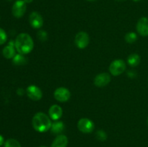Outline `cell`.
Here are the masks:
<instances>
[{
    "mask_svg": "<svg viewBox=\"0 0 148 147\" xmlns=\"http://www.w3.org/2000/svg\"><path fill=\"white\" fill-rule=\"evenodd\" d=\"M14 46L18 53L26 55L33 50L34 48V43L30 35L23 33H20L17 36L14 41Z\"/></svg>",
    "mask_w": 148,
    "mask_h": 147,
    "instance_id": "cell-1",
    "label": "cell"
},
{
    "mask_svg": "<svg viewBox=\"0 0 148 147\" xmlns=\"http://www.w3.org/2000/svg\"><path fill=\"white\" fill-rule=\"evenodd\" d=\"M52 122L50 117L44 112H37L32 119V125L36 131L44 133L51 129Z\"/></svg>",
    "mask_w": 148,
    "mask_h": 147,
    "instance_id": "cell-2",
    "label": "cell"
},
{
    "mask_svg": "<svg viewBox=\"0 0 148 147\" xmlns=\"http://www.w3.org/2000/svg\"><path fill=\"white\" fill-rule=\"evenodd\" d=\"M126 70V63L124 60L116 59L111 62L109 66V71L113 76H119Z\"/></svg>",
    "mask_w": 148,
    "mask_h": 147,
    "instance_id": "cell-3",
    "label": "cell"
},
{
    "mask_svg": "<svg viewBox=\"0 0 148 147\" xmlns=\"http://www.w3.org/2000/svg\"><path fill=\"white\" fill-rule=\"evenodd\" d=\"M27 9V4L24 0H17L14 3L12 8L13 16L16 18H20L25 14Z\"/></svg>",
    "mask_w": 148,
    "mask_h": 147,
    "instance_id": "cell-4",
    "label": "cell"
},
{
    "mask_svg": "<svg viewBox=\"0 0 148 147\" xmlns=\"http://www.w3.org/2000/svg\"><path fill=\"white\" fill-rule=\"evenodd\" d=\"M77 128L79 131L84 133H90L95 128L94 122L89 118H83L79 120L77 122Z\"/></svg>",
    "mask_w": 148,
    "mask_h": 147,
    "instance_id": "cell-5",
    "label": "cell"
},
{
    "mask_svg": "<svg viewBox=\"0 0 148 147\" xmlns=\"http://www.w3.org/2000/svg\"><path fill=\"white\" fill-rule=\"evenodd\" d=\"M75 43L77 47L79 49H84L89 45L90 37L86 32L81 31L75 35Z\"/></svg>",
    "mask_w": 148,
    "mask_h": 147,
    "instance_id": "cell-6",
    "label": "cell"
},
{
    "mask_svg": "<svg viewBox=\"0 0 148 147\" xmlns=\"http://www.w3.org/2000/svg\"><path fill=\"white\" fill-rule=\"evenodd\" d=\"M54 98L60 102H66L71 97V93L68 89L65 87H59L54 91Z\"/></svg>",
    "mask_w": 148,
    "mask_h": 147,
    "instance_id": "cell-7",
    "label": "cell"
},
{
    "mask_svg": "<svg viewBox=\"0 0 148 147\" xmlns=\"http://www.w3.org/2000/svg\"><path fill=\"white\" fill-rule=\"evenodd\" d=\"M26 93L30 99L34 101L40 100L43 97L41 89L36 85H30L26 89Z\"/></svg>",
    "mask_w": 148,
    "mask_h": 147,
    "instance_id": "cell-8",
    "label": "cell"
},
{
    "mask_svg": "<svg viewBox=\"0 0 148 147\" xmlns=\"http://www.w3.org/2000/svg\"><path fill=\"white\" fill-rule=\"evenodd\" d=\"M29 22L35 29H39L43 26V19L41 14L37 12H33L29 16Z\"/></svg>",
    "mask_w": 148,
    "mask_h": 147,
    "instance_id": "cell-9",
    "label": "cell"
},
{
    "mask_svg": "<svg viewBox=\"0 0 148 147\" xmlns=\"http://www.w3.org/2000/svg\"><path fill=\"white\" fill-rule=\"evenodd\" d=\"M111 82V76L108 73H101L94 79V84L98 87H103L108 85Z\"/></svg>",
    "mask_w": 148,
    "mask_h": 147,
    "instance_id": "cell-10",
    "label": "cell"
},
{
    "mask_svg": "<svg viewBox=\"0 0 148 147\" xmlns=\"http://www.w3.org/2000/svg\"><path fill=\"white\" fill-rule=\"evenodd\" d=\"M137 31L141 36H148V18L143 17L138 20L137 23Z\"/></svg>",
    "mask_w": 148,
    "mask_h": 147,
    "instance_id": "cell-11",
    "label": "cell"
},
{
    "mask_svg": "<svg viewBox=\"0 0 148 147\" xmlns=\"http://www.w3.org/2000/svg\"><path fill=\"white\" fill-rule=\"evenodd\" d=\"M49 114L51 119L56 121L62 118V115H63V110L59 105H53L49 108Z\"/></svg>",
    "mask_w": 148,
    "mask_h": 147,
    "instance_id": "cell-12",
    "label": "cell"
},
{
    "mask_svg": "<svg viewBox=\"0 0 148 147\" xmlns=\"http://www.w3.org/2000/svg\"><path fill=\"white\" fill-rule=\"evenodd\" d=\"M15 46H14V42L11 40L9 42L8 45L6 46L5 47L3 48L2 54L4 58L7 59H11L14 57L16 55L15 52Z\"/></svg>",
    "mask_w": 148,
    "mask_h": 147,
    "instance_id": "cell-13",
    "label": "cell"
},
{
    "mask_svg": "<svg viewBox=\"0 0 148 147\" xmlns=\"http://www.w3.org/2000/svg\"><path fill=\"white\" fill-rule=\"evenodd\" d=\"M68 144L67 137L63 134L57 135L51 144V147H66Z\"/></svg>",
    "mask_w": 148,
    "mask_h": 147,
    "instance_id": "cell-14",
    "label": "cell"
},
{
    "mask_svg": "<svg viewBox=\"0 0 148 147\" xmlns=\"http://www.w3.org/2000/svg\"><path fill=\"white\" fill-rule=\"evenodd\" d=\"M64 130V124L62 121L53 122L51 127V131L53 134H60Z\"/></svg>",
    "mask_w": 148,
    "mask_h": 147,
    "instance_id": "cell-15",
    "label": "cell"
},
{
    "mask_svg": "<svg viewBox=\"0 0 148 147\" xmlns=\"http://www.w3.org/2000/svg\"><path fill=\"white\" fill-rule=\"evenodd\" d=\"M127 63L132 67H135L138 66L140 63V57L137 53L130 54L127 58Z\"/></svg>",
    "mask_w": 148,
    "mask_h": 147,
    "instance_id": "cell-16",
    "label": "cell"
},
{
    "mask_svg": "<svg viewBox=\"0 0 148 147\" xmlns=\"http://www.w3.org/2000/svg\"><path fill=\"white\" fill-rule=\"evenodd\" d=\"M12 62L16 66H23V65L27 63V59L24 56V55L18 53V54H16L14 57L13 58Z\"/></svg>",
    "mask_w": 148,
    "mask_h": 147,
    "instance_id": "cell-17",
    "label": "cell"
},
{
    "mask_svg": "<svg viewBox=\"0 0 148 147\" xmlns=\"http://www.w3.org/2000/svg\"><path fill=\"white\" fill-rule=\"evenodd\" d=\"M124 38L128 43H133L137 40V35L134 32H130L125 35Z\"/></svg>",
    "mask_w": 148,
    "mask_h": 147,
    "instance_id": "cell-18",
    "label": "cell"
},
{
    "mask_svg": "<svg viewBox=\"0 0 148 147\" xmlns=\"http://www.w3.org/2000/svg\"><path fill=\"white\" fill-rule=\"evenodd\" d=\"M4 147H21V145L17 140L14 138H10L5 141Z\"/></svg>",
    "mask_w": 148,
    "mask_h": 147,
    "instance_id": "cell-19",
    "label": "cell"
},
{
    "mask_svg": "<svg viewBox=\"0 0 148 147\" xmlns=\"http://www.w3.org/2000/svg\"><path fill=\"white\" fill-rule=\"evenodd\" d=\"M95 135H96V138L101 141H105L107 139L106 133L103 130H99V131H97Z\"/></svg>",
    "mask_w": 148,
    "mask_h": 147,
    "instance_id": "cell-20",
    "label": "cell"
},
{
    "mask_svg": "<svg viewBox=\"0 0 148 147\" xmlns=\"http://www.w3.org/2000/svg\"><path fill=\"white\" fill-rule=\"evenodd\" d=\"M37 37L40 41H46L48 39V33L45 30H40L38 32Z\"/></svg>",
    "mask_w": 148,
    "mask_h": 147,
    "instance_id": "cell-21",
    "label": "cell"
},
{
    "mask_svg": "<svg viewBox=\"0 0 148 147\" xmlns=\"http://www.w3.org/2000/svg\"><path fill=\"white\" fill-rule=\"evenodd\" d=\"M7 40V35L6 32L0 27V45H2L5 43Z\"/></svg>",
    "mask_w": 148,
    "mask_h": 147,
    "instance_id": "cell-22",
    "label": "cell"
},
{
    "mask_svg": "<svg viewBox=\"0 0 148 147\" xmlns=\"http://www.w3.org/2000/svg\"><path fill=\"white\" fill-rule=\"evenodd\" d=\"M128 76L130 78H134L136 76V72L134 71L130 70L128 71Z\"/></svg>",
    "mask_w": 148,
    "mask_h": 147,
    "instance_id": "cell-23",
    "label": "cell"
},
{
    "mask_svg": "<svg viewBox=\"0 0 148 147\" xmlns=\"http://www.w3.org/2000/svg\"><path fill=\"white\" fill-rule=\"evenodd\" d=\"M17 95H20V96H21V95H23V94L25 93V91H24V89H22V88H20V89H17Z\"/></svg>",
    "mask_w": 148,
    "mask_h": 147,
    "instance_id": "cell-24",
    "label": "cell"
},
{
    "mask_svg": "<svg viewBox=\"0 0 148 147\" xmlns=\"http://www.w3.org/2000/svg\"><path fill=\"white\" fill-rule=\"evenodd\" d=\"M4 144V138L1 135H0V146Z\"/></svg>",
    "mask_w": 148,
    "mask_h": 147,
    "instance_id": "cell-25",
    "label": "cell"
},
{
    "mask_svg": "<svg viewBox=\"0 0 148 147\" xmlns=\"http://www.w3.org/2000/svg\"><path fill=\"white\" fill-rule=\"evenodd\" d=\"M25 2L26 3V4H30V3L33 2V0H24Z\"/></svg>",
    "mask_w": 148,
    "mask_h": 147,
    "instance_id": "cell-26",
    "label": "cell"
},
{
    "mask_svg": "<svg viewBox=\"0 0 148 147\" xmlns=\"http://www.w3.org/2000/svg\"><path fill=\"white\" fill-rule=\"evenodd\" d=\"M134 1H135V2H137V1H140L141 0H133Z\"/></svg>",
    "mask_w": 148,
    "mask_h": 147,
    "instance_id": "cell-27",
    "label": "cell"
},
{
    "mask_svg": "<svg viewBox=\"0 0 148 147\" xmlns=\"http://www.w3.org/2000/svg\"><path fill=\"white\" fill-rule=\"evenodd\" d=\"M87 1H97V0H87Z\"/></svg>",
    "mask_w": 148,
    "mask_h": 147,
    "instance_id": "cell-28",
    "label": "cell"
},
{
    "mask_svg": "<svg viewBox=\"0 0 148 147\" xmlns=\"http://www.w3.org/2000/svg\"><path fill=\"white\" fill-rule=\"evenodd\" d=\"M118 1H126V0H116Z\"/></svg>",
    "mask_w": 148,
    "mask_h": 147,
    "instance_id": "cell-29",
    "label": "cell"
},
{
    "mask_svg": "<svg viewBox=\"0 0 148 147\" xmlns=\"http://www.w3.org/2000/svg\"><path fill=\"white\" fill-rule=\"evenodd\" d=\"M39 147H47V146H40Z\"/></svg>",
    "mask_w": 148,
    "mask_h": 147,
    "instance_id": "cell-30",
    "label": "cell"
},
{
    "mask_svg": "<svg viewBox=\"0 0 148 147\" xmlns=\"http://www.w3.org/2000/svg\"><path fill=\"white\" fill-rule=\"evenodd\" d=\"M147 125H148V118H147Z\"/></svg>",
    "mask_w": 148,
    "mask_h": 147,
    "instance_id": "cell-31",
    "label": "cell"
},
{
    "mask_svg": "<svg viewBox=\"0 0 148 147\" xmlns=\"http://www.w3.org/2000/svg\"></svg>",
    "mask_w": 148,
    "mask_h": 147,
    "instance_id": "cell-32",
    "label": "cell"
}]
</instances>
